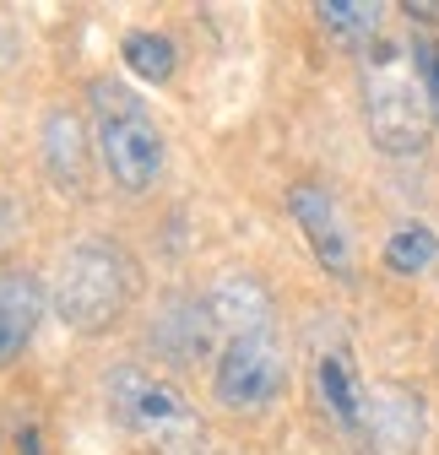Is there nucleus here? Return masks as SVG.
<instances>
[{"instance_id":"obj_8","label":"nucleus","mask_w":439,"mask_h":455,"mask_svg":"<svg viewBox=\"0 0 439 455\" xmlns=\"http://www.w3.org/2000/svg\"><path fill=\"white\" fill-rule=\"evenodd\" d=\"M38 157H44V174L60 185L66 196H87V131H82V114H71L66 103H54L38 125Z\"/></svg>"},{"instance_id":"obj_2","label":"nucleus","mask_w":439,"mask_h":455,"mask_svg":"<svg viewBox=\"0 0 439 455\" xmlns=\"http://www.w3.org/2000/svg\"><path fill=\"white\" fill-rule=\"evenodd\" d=\"M136 299V260L115 239H76L54 260V315L71 331H108Z\"/></svg>"},{"instance_id":"obj_9","label":"nucleus","mask_w":439,"mask_h":455,"mask_svg":"<svg viewBox=\"0 0 439 455\" xmlns=\"http://www.w3.org/2000/svg\"><path fill=\"white\" fill-rule=\"evenodd\" d=\"M44 320V282L22 266L0 271V369H12Z\"/></svg>"},{"instance_id":"obj_3","label":"nucleus","mask_w":439,"mask_h":455,"mask_svg":"<svg viewBox=\"0 0 439 455\" xmlns=\"http://www.w3.org/2000/svg\"><path fill=\"white\" fill-rule=\"evenodd\" d=\"M87 108H92V131H98V163L108 168V180L125 196H147L163 180V157H169L147 103L115 76H92Z\"/></svg>"},{"instance_id":"obj_15","label":"nucleus","mask_w":439,"mask_h":455,"mask_svg":"<svg viewBox=\"0 0 439 455\" xmlns=\"http://www.w3.org/2000/svg\"><path fill=\"white\" fill-rule=\"evenodd\" d=\"M412 71H418V82H423V92H428V108L439 114V28L412 44Z\"/></svg>"},{"instance_id":"obj_7","label":"nucleus","mask_w":439,"mask_h":455,"mask_svg":"<svg viewBox=\"0 0 439 455\" xmlns=\"http://www.w3.org/2000/svg\"><path fill=\"white\" fill-rule=\"evenodd\" d=\"M152 353L163 358V363H174V369H190L196 358H206L212 353V341H217V320H212V309H206V299H196V293H174L169 304L157 309V320H152Z\"/></svg>"},{"instance_id":"obj_14","label":"nucleus","mask_w":439,"mask_h":455,"mask_svg":"<svg viewBox=\"0 0 439 455\" xmlns=\"http://www.w3.org/2000/svg\"><path fill=\"white\" fill-rule=\"evenodd\" d=\"M434 255H439V239H434L428 222H402L396 234H391V244H386V266L396 276H418Z\"/></svg>"},{"instance_id":"obj_1","label":"nucleus","mask_w":439,"mask_h":455,"mask_svg":"<svg viewBox=\"0 0 439 455\" xmlns=\"http://www.w3.org/2000/svg\"><path fill=\"white\" fill-rule=\"evenodd\" d=\"M103 402L147 455H206V423L190 395L141 363H115L103 379Z\"/></svg>"},{"instance_id":"obj_6","label":"nucleus","mask_w":439,"mask_h":455,"mask_svg":"<svg viewBox=\"0 0 439 455\" xmlns=\"http://www.w3.org/2000/svg\"><path fill=\"white\" fill-rule=\"evenodd\" d=\"M288 217L304 228V239L315 250V260L331 271V276H353V234H347V222H342V206L331 201V190L325 185H293L288 190Z\"/></svg>"},{"instance_id":"obj_10","label":"nucleus","mask_w":439,"mask_h":455,"mask_svg":"<svg viewBox=\"0 0 439 455\" xmlns=\"http://www.w3.org/2000/svg\"><path fill=\"white\" fill-rule=\"evenodd\" d=\"M206 309H212L217 331H223V341H228V336H250V331H277V325H271V320H277L271 293L260 288L250 271L217 276V288L206 293Z\"/></svg>"},{"instance_id":"obj_13","label":"nucleus","mask_w":439,"mask_h":455,"mask_svg":"<svg viewBox=\"0 0 439 455\" xmlns=\"http://www.w3.org/2000/svg\"><path fill=\"white\" fill-rule=\"evenodd\" d=\"M315 17H320L325 33L342 38V44H374L379 17H386V12H379V6H363V0H320Z\"/></svg>"},{"instance_id":"obj_12","label":"nucleus","mask_w":439,"mask_h":455,"mask_svg":"<svg viewBox=\"0 0 439 455\" xmlns=\"http://www.w3.org/2000/svg\"><path fill=\"white\" fill-rule=\"evenodd\" d=\"M120 54H125V66H131L141 82H152V87H157V82H169L174 66H180V49H174L169 33H125Z\"/></svg>"},{"instance_id":"obj_4","label":"nucleus","mask_w":439,"mask_h":455,"mask_svg":"<svg viewBox=\"0 0 439 455\" xmlns=\"http://www.w3.org/2000/svg\"><path fill=\"white\" fill-rule=\"evenodd\" d=\"M428 92L418 82V71H407L402 44L379 38L363 54V125L374 136L379 152L391 157H418L428 147Z\"/></svg>"},{"instance_id":"obj_5","label":"nucleus","mask_w":439,"mask_h":455,"mask_svg":"<svg viewBox=\"0 0 439 455\" xmlns=\"http://www.w3.org/2000/svg\"><path fill=\"white\" fill-rule=\"evenodd\" d=\"M288 390V353L277 331H250L228 336L212 363V395L228 412H266Z\"/></svg>"},{"instance_id":"obj_11","label":"nucleus","mask_w":439,"mask_h":455,"mask_svg":"<svg viewBox=\"0 0 439 455\" xmlns=\"http://www.w3.org/2000/svg\"><path fill=\"white\" fill-rule=\"evenodd\" d=\"M315 390H320V407L342 434H363L369 428V395L358 385V369L347 358V347H325L315 358Z\"/></svg>"}]
</instances>
